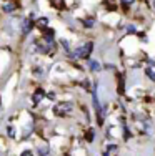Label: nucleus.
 <instances>
[{
	"mask_svg": "<svg viewBox=\"0 0 155 156\" xmlns=\"http://www.w3.org/2000/svg\"><path fill=\"white\" fill-rule=\"evenodd\" d=\"M127 32H128V33H134V32H135V27H134V25H128V27H127Z\"/></svg>",
	"mask_w": 155,
	"mask_h": 156,
	"instance_id": "obj_13",
	"label": "nucleus"
},
{
	"mask_svg": "<svg viewBox=\"0 0 155 156\" xmlns=\"http://www.w3.org/2000/svg\"><path fill=\"white\" fill-rule=\"evenodd\" d=\"M88 66H90V70H94V72H98V70H100V65L95 60H88Z\"/></svg>",
	"mask_w": 155,
	"mask_h": 156,
	"instance_id": "obj_8",
	"label": "nucleus"
},
{
	"mask_svg": "<svg viewBox=\"0 0 155 156\" xmlns=\"http://www.w3.org/2000/svg\"><path fill=\"white\" fill-rule=\"evenodd\" d=\"M7 135H9V136H13V135H15V131H13L12 126H9V128H7Z\"/></svg>",
	"mask_w": 155,
	"mask_h": 156,
	"instance_id": "obj_10",
	"label": "nucleus"
},
{
	"mask_svg": "<svg viewBox=\"0 0 155 156\" xmlns=\"http://www.w3.org/2000/svg\"><path fill=\"white\" fill-rule=\"evenodd\" d=\"M32 28H34V22H32L30 18H25V20L22 22V33H24V35H28V33L32 32Z\"/></svg>",
	"mask_w": 155,
	"mask_h": 156,
	"instance_id": "obj_3",
	"label": "nucleus"
},
{
	"mask_svg": "<svg viewBox=\"0 0 155 156\" xmlns=\"http://www.w3.org/2000/svg\"><path fill=\"white\" fill-rule=\"evenodd\" d=\"M92 50H94V43H92V42L83 43L82 47H79L75 51H73V57H77V58H88V55L92 53Z\"/></svg>",
	"mask_w": 155,
	"mask_h": 156,
	"instance_id": "obj_1",
	"label": "nucleus"
},
{
	"mask_svg": "<svg viewBox=\"0 0 155 156\" xmlns=\"http://www.w3.org/2000/svg\"><path fill=\"white\" fill-rule=\"evenodd\" d=\"M24 156H32V153H30V151H25V153H24Z\"/></svg>",
	"mask_w": 155,
	"mask_h": 156,
	"instance_id": "obj_14",
	"label": "nucleus"
},
{
	"mask_svg": "<svg viewBox=\"0 0 155 156\" xmlns=\"http://www.w3.org/2000/svg\"><path fill=\"white\" fill-rule=\"evenodd\" d=\"M72 108H73L72 103H70V101H65V103H60V105L55 106L54 111H55L57 115H65V113H68V111L72 110Z\"/></svg>",
	"mask_w": 155,
	"mask_h": 156,
	"instance_id": "obj_2",
	"label": "nucleus"
},
{
	"mask_svg": "<svg viewBox=\"0 0 155 156\" xmlns=\"http://www.w3.org/2000/svg\"><path fill=\"white\" fill-rule=\"evenodd\" d=\"M85 25H87V27H94V18H87Z\"/></svg>",
	"mask_w": 155,
	"mask_h": 156,
	"instance_id": "obj_9",
	"label": "nucleus"
},
{
	"mask_svg": "<svg viewBox=\"0 0 155 156\" xmlns=\"http://www.w3.org/2000/svg\"><path fill=\"white\" fill-rule=\"evenodd\" d=\"M145 73L149 75L150 80H153V81H155V62H149V65H147Z\"/></svg>",
	"mask_w": 155,
	"mask_h": 156,
	"instance_id": "obj_4",
	"label": "nucleus"
},
{
	"mask_svg": "<svg viewBox=\"0 0 155 156\" xmlns=\"http://www.w3.org/2000/svg\"><path fill=\"white\" fill-rule=\"evenodd\" d=\"M153 7H155V0H153Z\"/></svg>",
	"mask_w": 155,
	"mask_h": 156,
	"instance_id": "obj_15",
	"label": "nucleus"
},
{
	"mask_svg": "<svg viewBox=\"0 0 155 156\" xmlns=\"http://www.w3.org/2000/svg\"><path fill=\"white\" fill-rule=\"evenodd\" d=\"M47 153H49V148H42V150H40V154H39V156H45Z\"/></svg>",
	"mask_w": 155,
	"mask_h": 156,
	"instance_id": "obj_12",
	"label": "nucleus"
},
{
	"mask_svg": "<svg viewBox=\"0 0 155 156\" xmlns=\"http://www.w3.org/2000/svg\"><path fill=\"white\" fill-rule=\"evenodd\" d=\"M43 96H45V91L40 90V88H39V90H37L35 93H34V96H32V100H34V103H40V101H42Z\"/></svg>",
	"mask_w": 155,
	"mask_h": 156,
	"instance_id": "obj_5",
	"label": "nucleus"
},
{
	"mask_svg": "<svg viewBox=\"0 0 155 156\" xmlns=\"http://www.w3.org/2000/svg\"><path fill=\"white\" fill-rule=\"evenodd\" d=\"M124 5H132V3H135V0H120Z\"/></svg>",
	"mask_w": 155,
	"mask_h": 156,
	"instance_id": "obj_11",
	"label": "nucleus"
},
{
	"mask_svg": "<svg viewBox=\"0 0 155 156\" xmlns=\"http://www.w3.org/2000/svg\"><path fill=\"white\" fill-rule=\"evenodd\" d=\"M13 10H15V3H13V2H7L5 5H3V12H7V13H12Z\"/></svg>",
	"mask_w": 155,
	"mask_h": 156,
	"instance_id": "obj_6",
	"label": "nucleus"
},
{
	"mask_svg": "<svg viewBox=\"0 0 155 156\" xmlns=\"http://www.w3.org/2000/svg\"><path fill=\"white\" fill-rule=\"evenodd\" d=\"M47 25H49V18L42 17V18H39V20H37V27H40V28H45Z\"/></svg>",
	"mask_w": 155,
	"mask_h": 156,
	"instance_id": "obj_7",
	"label": "nucleus"
}]
</instances>
